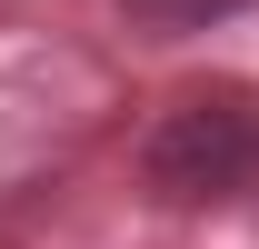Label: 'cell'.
Masks as SVG:
<instances>
[{
	"instance_id": "1",
	"label": "cell",
	"mask_w": 259,
	"mask_h": 249,
	"mask_svg": "<svg viewBox=\"0 0 259 249\" xmlns=\"http://www.w3.org/2000/svg\"><path fill=\"white\" fill-rule=\"evenodd\" d=\"M140 180L169 210H199V199H229V189L259 180V100L249 90H190L169 100L150 140H140Z\"/></svg>"
},
{
	"instance_id": "2",
	"label": "cell",
	"mask_w": 259,
	"mask_h": 249,
	"mask_svg": "<svg viewBox=\"0 0 259 249\" xmlns=\"http://www.w3.org/2000/svg\"><path fill=\"white\" fill-rule=\"evenodd\" d=\"M130 10H150V20H169V30H199V20H220V10H239V0H130Z\"/></svg>"
}]
</instances>
